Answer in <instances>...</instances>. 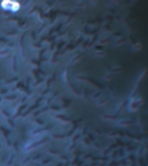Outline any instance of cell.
I'll return each mask as SVG.
<instances>
[{
  "instance_id": "6da1fadb",
  "label": "cell",
  "mask_w": 148,
  "mask_h": 166,
  "mask_svg": "<svg viewBox=\"0 0 148 166\" xmlns=\"http://www.w3.org/2000/svg\"><path fill=\"white\" fill-rule=\"evenodd\" d=\"M142 48H143V45H142L141 43H139V42L136 43L133 46V49L134 51H140Z\"/></svg>"
},
{
  "instance_id": "7a4b0ae2",
  "label": "cell",
  "mask_w": 148,
  "mask_h": 166,
  "mask_svg": "<svg viewBox=\"0 0 148 166\" xmlns=\"http://www.w3.org/2000/svg\"><path fill=\"white\" fill-rule=\"evenodd\" d=\"M139 0H132V2H133V3H136V2H138Z\"/></svg>"
}]
</instances>
